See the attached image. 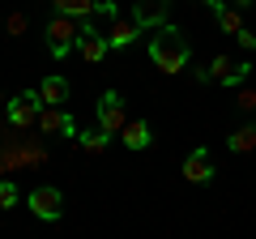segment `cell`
Masks as SVG:
<instances>
[{"mask_svg":"<svg viewBox=\"0 0 256 239\" xmlns=\"http://www.w3.org/2000/svg\"><path fill=\"white\" fill-rule=\"evenodd\" d=\"M150 60H154V68H158V73H166V77H175V73H184V68H188L192 47H188V38L180 34V26H171V22H166V26L150 38Z\"/></svg>","mask_w":256,"mask_h":239,"instance_id":"6da1fadb","label":"cell"},{"mask_svg":"<svg viewBox=\"0 0 256 239\" xmlns=\"http://www.w3.org/2000/svg\"><path fill=\"white\" fill-rule=\"evenodd\" d=\"M43 34H47V52H52V60H64V56L82 43V22L64 18V13H52L47 26H43Z\"/></svg>","mask_w":256,"mask_h":239,"instance_id":"7a4b0ae2","label":"cell"},{"mask_svg":"<svg viewBox=\"0 0 256 239\" xmlns=\"http://www.w3.org/2000/svg\"><path fill=\"white\" fill-rule=\"evenodd\" d=\"M94 116H98V128L107 132V137H120V132L128 128V102L120 98V90H107L98 98V107H94Z\"/></svg>","mask_w":256,"mask_h":239,"instance_id":"3957f363","label":"cell"},{"mask_svg":"<svg viewBox=\"0 0 256 239\" xmlns=\"http://www.w3.org/2000/svg\"><path fill=\"white\" fill-rule=\"evenodd\" d=\"M26 205H30V214H34L38 222H60L64 218V192L52 188V184H38L34 192L26 196Z\"/></svg>","mask_w":256,"mask_h":239,"instance_id":"277c9868","label":"cell"},{"mask_svg":"<svg viewBox=\"0 0 256 239\" xmlns=\"http://www.w3.org/2000/svg\"><path fill=\"white\" fill-rule=\"evenodd\" d=\"M38 111H43L38 90H22L18 98H9V128H13V132L34 128V124H38Z\"/></svg>","mask_w":256,"mask_h":239,"instance_id":"5b68a950","label":"cell"},{"mask_svg":"<svg viewBox=\"0 0 256 239\" xmlns=\"http://www.w3.org/2000/svg\"><path fill=\"white\" fill-rule=\"evenodd\" d=\"M171 18V0H132V22L141 30H162Z\"/></svg>","mask_w":256,"mask_h":239,"instance_id":"8992f818","label":"cell"},{"mask_svg":"<svg viewBox=\"0 0 256 239\" xmlns=\"http://www.w3.org/2000/svg\"><path fill=\"white\" fill-rule=\"evenodd\" d=\"M77 52H82L86 64H102L107 52H111V43H107V34H102L94 22H82V43H77Z\"/></svg>","mask_w":256,"mask_h":239,"instance_id":"52a82bcc","label":"cell"},{"mask_svg":"<svg viewBox=\"0 0 256 239\" xmlns=\"http://www.w3.org/2000/svg\"><path fill=\"white\" fill-rule=\"evenodd\" d=\"M180 171H184V180H188V184H210L218 166H214L210 150H205V146H196L188 158H184V166H180Z\"/></svg>","mask_w":256,"mask_h":239,"instance_id":"ba28073f","label":"cell"},{"mask_svg":"<svg viewBox=\"0 0 256 239\" xmlns=\"http://www.w3.org/2000/svg\"><path fill=\"white\" fill-rule=\"evenodd\" d=\"M38 128H43V132H60V137H82V132H77V120L73 116H68V111H64V107H43V111H38Z\"/></svg>","mask_w":256,"mask_h":239,"instance_id":"9c48e42d","label":"cell"},{"mask_svg":"<svg viewBox=\"0 0 256 239\" xmlns=\"http://www.w3.org/2000/svg\"><path fill=\"white\" fill-rule=\"evenodd\" d=\"M102 34H107L111 52H124V47H132L141 34H146V30H141L132 18H116V22H111V30H102Z\"/></svg>","mask_w":256,"mask_h":239,"instance_id":"30bf717a","label":"cell"},{"mask_svg":"<svg viewBox=\"0 0 256 239\" xmlns=\"http://www.w3.org/2000/svg\"><path fill=\"white\" fill-rule=\"evenodd\" d=\"M120 137H124V146L132 150V154H141V150H150V146H154V132H150V124H146V120H128V128L120 132Z\"/></svg>","mask_w":256,"mask_h":239,"instance_id":"8fae6325","label":"cell"},{"mask_svg":"<svg viewBox=\"0 0 256 239\" xmlns=\"http://www.w3.org/2000/svg\"><path fill=\"white\" fill-rule=\"evenodd\" d=\"M38 102H43V107H64V102H68V82H64V77H43Z\"/></svg>","mask_w":256,"mask_h":239,"instance_id":"7c38bea8","label":"cell"},{"mask_svg":"<svg viewBox=\"0 0 256 239\" xmlns=\"http://www.w3.org/2000/svg\"><path fill=\"white\" fill-rule=\"evenodd\" d=\"M56 13H64V18H73V22H90L94 9H98V0H52Z\"/></svg>","mask_w":256,"mask_h":239,"instance_id":"4fadbf2b","label":"cell"},{"mask_svg":"<svg viewBox=\"0 0 256 239\" xmlns=\"http://www.w3.org/2000/svg\"><path fill=\"white\" fill-rule=\"evenodd\" d=\"M226 150H230V154H252V150H256V124L235 128V132L226 137Z\"/></svg>","mask_w":256,"mask_h":239,"instance_id":"5bb4252c","label":"cell"},{"mask_svg":"<svg viewBox=\"0 0 256 239\" xmlns=\"http://www.w3.org/2000/svg\"><path fill=\"white\" fill-rule=\"evenodd\" d=\"M235 73V60H230V56H214V64L210 68H201V82H226V77Z\"/></svg>","mask_w":256,"mask_h":239,"instance_id":"9a60e30c","label":"cell"},{"mask_svg":"<svg viewBox=\"0 0 256 239\" xmlns=\"http://www.w3.org/2000/svg\"><path fill=\"white\" fill-rule=\"evenodd\" d=\"M77 146H82L86 154H94V158H98L102 150L111 146V137H107V132H102V128H90V132H82V137H77Z\"/></svg>","mask_w":256,"mask_h":239,"instance_id":"2e32d148","label":"cell"},{"mask_svg":"<svg viewBox=\"0 0 256 239\" xmlns=\"http://www.w3.org/2000/svg\"><path fill=\"white\" fill-rule=\"evenodd\" d=\"M218 30L222 34H239V30H244V13H239L235 4H226V9L218 13Z\"/></svg>","mask_w":256,"mask_h":239,"instance_id":"e0dca14e","label":"cell"},{"mask_svg":"<svg viewBox=\"0 0 256 239\" xmlns=\"http://www.w3.org/2000/svg\"><path fill=\"white\" fill-rule=\"evenodd\" d=\"M248 77H252V60L244 56V60H235V73H230V77H226L222 86H226V90H239V86H244Z\"/></svg>","mask_w":256,"mask_h":239,"instance_id":"ac0fdd59","label":"cell"},{"mask_svg":"<svg viewBox=\"0 0 256 239\" xmlns=\"http://www.w3.org/2000/svg\"><path fill=\"white\" fill-rule=\"evenodd\" d=\"M18 201H22L18 184H13V180H0V210H13Z\"/></svg>","mask_w":256,"mask_h":239,"instance_id":"d6986e66","label":"cell"},{"mask_svg":"<svg viewBox=\"0 0 256 239\" xmlns=\"http://www.w3.org/2000/svg\"><path fill=\"white\" fill-rule=\"evenodd\" d=\"M235 107H239V111H248V116H256V90H252V86H239Z\"/></svg>","mask_w":256,"mask_h":239,"instance_id":"ffe728a7","label":"cell"},{"mask_svg":"<svg viewBox=\"0 0 256 239\" xmlns=\"http://www.w3.org/2000/svg\"><path fill=\"white\" fill-rule=\"evenodd\" d=\"M22 30H26V13H9V34L18 38Z\"/></svg>","mask_w":256,"mask_h":239,"instance_id":"44dd1931","label":"cell"},{"mask_svg":"<svg viewBox=\"0 0 256 239\" xmlns=\"http://www.w3.org/2000/svg\"><path fill=\"white\" fill-rule=\"evenodd\" d=\"M235 38H239V47H244V52H252V47H256V34H252V30H248V26H244V30H239V34H235Z\"/></svg>","mask_w":256,"mask_h":239,"instance_id":"7402d4cb","label":"cell"},{"mask_svg":"<svg viewBox=\"0 0 256 239\" xmlns=\"http://www.w3.org/2000/svg\"><path fill=\"white\" fill-rule=\"evenodd\" d=\"M201 4H210L214 13H222V9H226V4H230V0H201Z\"/></svg>","mask_w":256,"mask_h":239,"instance_id":"603a6c76","label":"cell"},{"mask_svg":"<svg viewBox=\"0 0 256 239\" xmlns=\"http://www.w3.org/2000/svg\"><path fill=\"white\" fill-rule=\"evenodd\" d=\"M230 4H235V9H248V4H256V0H230Z\"/></svg>","mask_w":256,"mask_h":239,"instance_id":"cb8c5ba5","label":"cell"}]
</instances>
